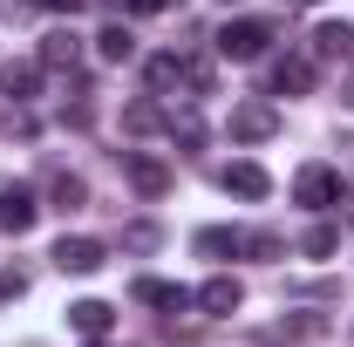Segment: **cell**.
Segmentation results:
<instances>
[{"instance_id": "cell-6", "label": "cell", "mask_w": 354, "mask_h": 347, "mask_svg": "<svg viewBox=\"0 0 354 347\" xmlns=\"http://www.w3.org/2000/svg\"><path fill=\"white\" fill-rule=\"evenodd\" d=\"M123 177H130L136 198H164V191H171V164H164V157H143V150L123 157Z\"/></svg>"}, {"instance_id": "cell-10", "label": "cell", "mask_w": 354, "mask_h": 347, "mask_svg": "<svg viewBox=\"0 0 354 347\" xmlns=\"http://www.w3.org/2000/svg\"><path fill=\"white\" fill-rule=\"evenodd\" d=\"M272 88H279V95H313V55H286V62H272Z\"/></svg>"}, {"instance_id": "cell-20", "label": "cell", "mask_w": 354, "mask_h": 347, "mask_svg": "<svg viewBox=\"0 0 354 347\" xmlns=\"http://www.w3.org/2000/svg\"><path fill=\"white\" fill-rule=\"evenodd\" d=\"M164 245V232L150 225V218H136V225H123V252H157Z\"/></svg>"}, {"instance_id": "cell-15", "label": "cell", "mask_w": 354, "mask_h": 347, "mask_svg": "<svg viewBox=\"0 0 354 347\" xmlns=\"http://www.w3.org/2000/svg\"><path fill=\"white\" fill-rule=\"evenodd\" d=\"M35 62H41V68H75V62H82V41L62 28V35H48V41H41V55H35Z\"/></svg>"}, {"instance_id": "cell-28", "label": "cell", "mask_w": 354, "mask_h": 347, "mask_svg": "<svg viewBox=\"0 0 354 347\" xmlns=\"http://www.w3.org/2000/svg\"><path fill=\"white\" fill-rule=\"evenodd\" d=\"M300 7H313V0H300Z\"/></svg>"}, {"instance_id": "cell-26", "label": "cell", "mask_w": 354, "mask_h": 347, "mask_svg": "<svg viewBox=\"0 0 354 347\" xmlns=\"http://www.w3.org/2000/svg\"><path fill=\"white\" fill-rule=\"evenodd\" d=\"M41 7H62V14H75V7H82V0H41Z\"/></svg>"}, {"instance_id": "cell-22", "label": "cell", "mask_w": 354, "mask_h": 347, "mask_svg": "<svg viewBox=\"0 0 354 347\" xmlns=\"http://www.w3.org/2000/svg\"><path fill=\"white\" fill-rule=\"evenodd\" d=\"M334 245H341V232H334V225H313L307 238H300V252H307V259H327Z\"/></svg>"}, {"instance_id": "cell-2", "label": "cell", "mask_w": 354, "mask_h": 347, "mask_svg": "<svg viewBox=\"0 0 354 347\" xmlns=\"http://www.w3.org/2000/svg\"><path fill=\"white\" fill-rule=\"evenodd\" d=\"M225 136H232V143H272V136H279V109H272V102H239L232 123H225Z\"/></svg>"}, {"instance_id": "cell-16", "label": "cell", "mask_w": 354, "mask_h": 347, "mask_svg": "<svg viewBox=\"0 0 354 347\" xmlns=\"http://www.w3.org/2000/svg\"><path fill=\"white\" fill-rule=\"evenodd\" d=\"M95 55H102V62H130V55H136V35L123 28V21H109V28L95 35Z\"/></svg>"}, {"instance_id": "cell-25", "label": "cell", "mask_w": 354, "mask_h": 347, "mask_svg": "<svg viewBox=\"0 0 354 347\" xmlns=\"http://www.w3.org/2000/svg\"><path fill=\"white\" fill-rule=\"evenodd\" d=\"M171 0H130V14H164Z\"/></svg>"}, {"instance_id": "cell-11", "label": "cell", "mask_w": 354, "mask_h": 347, "mask_svg": "<svg viewBox=\"0 0 354 347\" xmlns=\"http://www.w3.org/2000/svg\"><path fill=\"white\" fill-rule=\"evenodd\" d=\"M68 327H75L82 341H102V334H109V300H75L68 306Z\"/></svg>"}, {"instance_id": "cell-18", "label": "cell", "mask_w": 354, "mask_h": 347, "mask_svg": "<svg viewBox=\"0 0 354 347\" xmlns=\"http://www.w3.org/2000/svg\"><path fill=\"white\" fill-rule=\"evenodd\" d=\"M143 75H150V88L164 95V88L184 82V55H150V68H143Z\"/></svg>"}, {"instance_id": "cell-3", "label": "cell", "mask_w": 354, "mask_h": 347, "mask_svg": "<svg viewBox=\"0 0 354 347\" xmlns=\"http://www.w3.org/2000/svg\"><path fill=\"white\" fill-rule=\"evenodd\" d=\"M266 41H272L266 21H225V28H218V55H225V62H259Z\"/></svg>"}, {"instance_id": "cell-17", "label": "cell", "mask_w": 354, "mask_h": 347, "mask_svg": "<svg viewBox=\"0 0 354 347\" xmlns=\"http://www.w3.org/2000/svg\"><path fill=\"white\" fill-rule=\"evenodd\" d=\"M164 123H171V116H164V109H157L150 95H143V102H130V109H123V130H130V136H150V130H164Z\"/></svg>"}, {"instance_id": "cell-5", "label": "cell", "mask_w": 354, "mask_h": 347, "mask_svg": "<svg viewBox=\"0 0 354 347\" xmlns=\"http://www.w3.org/2000/svg\"><path fill=\"white\" fill-rule=\"evenodd\" d=\"M102 259H109V252H102V238H82V232H75V238H68V232L55 238V265H62V272H75V279L102 272Z\"/></svg>"}, {"instance_id": "cell-9", "label": "cell", "mask_w": 354, "mask_h": 347, "mask_svg": "<svg viewBox=\"0 0 354 347\" xmlns=\"http://www.w3.org/2000/svg\"><path fill=\"white\" fill-rule=\"evenodd\" d=\"M307 55H313V62H354V28H348V21H320Z\"/></svg>"}, {"instance_id": "cell-4", "label": "cell", "mask_w": 354, "mask_h": 347, "mask_svg": "<svg viewBox=\"0 0 354 347\" xmlns=\"http://www.w3.org/2000/svg\"><path fill=\"white\" fill-rule=\"evenodd\" d=\"M35 218H41V198H35L28 184H0V232H7V238L35 232Z\"/></svg>"}, {"instance_id": "cell-24", "label": "cell", "mask_w": 354, "mask_h": 347, "mask_svg": "<svg viewBox=\"0 0 354 347\" xmlns=\"http://www.w3.org/2000/svg\"><path fill=\"white\" fill-rule=\"evenodd\" d=\"M28 293V272H0V300H21Z\"/></svg>"}, {"instance_id": "cell-7", "label": "cell", "mask_w": 354, "mask_h": 347, "mask_svg": "<svg viewBox=\"0 0 354 347\" xmlns=\"http://www.w3.org/2000/svg\"><path fill=\"white\" fill-rule=\"evenodd\" d=\"M191 306H205L212 320H225V313H239V306H245V286H239L232 272H218V279H205V286L191 293Z\"/></svg>"}, {"instance_id": "cell-1", "label": "cell", "mask_w": 354, "mask_h": 347, "mask_svg": "<svg viewBox=\"0 0 354 347\" xmlns=\"http://www.w3.org/2000/svg\"><path fill=\"white\" fill-rule=\"evenodd\" d=\"M293 205H307V212L341 205V171H327V164H300V177H293Z\"/></svg>"}, {"instance_id": "cell-21", "label": "cell", "mask_w": 354, "mask_h": 347, "mask_svg": "<svg viewBox=\"0 0 354 347\" xmlns=\"http://www.w3.org/2000/svg\"><path fill=\"white\" fill-rule=\"evenodd\" d=\"M164 130H171L177 143H184V150H198V143H205V123H198L191 109H184V116H177V109H171V123H164Z\"/></svg>"}, {"instance_id": "cell-12", "label": "cell", "mask_w": 354, "mask_h": 347, "mask_svg": "<svg viewBox=\"0 0 354 347\" xmlns=\"http://www.w3.org/2000/svg\"><path fill=\"white\" fill-rule=\"evenodd\" d=\"M35 88H41V62H7V68H0V95L28 102Z\"/></svg>"}, {"instance_id": "cell-8", "label": "cell", "mask_w": 354, "mask_h": 347, "mask_svg": "<svg viewBox=\"0 0 354 347\" xmlns=\"http://www.w3.org/2000/svg\"><path fill=\"white\" fill-rule=\"evenodd\" d=\"M218 184L232 191V198H245V205H259L266 191H272V177H266L259 164H252V157H239V164H225V171H218Z\"/></svg>"}, {"instance_id": "cell-29", "label": "cell", "mask_w": 354, "mask_h": 347, "mask_svg": "<svg viewBox=\"0 0 354 347\" xmlns=\"http://www.w3.org/2000/svg\"><path fill=\"white\" fill-rule=\"evenodd\" d=\"M88 347H102V341H88Z\"/></svg>"}, {"instance_id": "cell-13", "label": "cell", "mask_w": 354, "mask_h": 347, "mask_svg": "<svg viewBox=\"0 0 354 347\" xmlns=\"http://www.w3.org/2000/svg\"><path fill=\"white\" fill-rule=\"evenodd\" d=\"M136 300H143V306H164V313H184V306H191V293H184V286H171V279H136Z\"/></svg>"}, {"instance_id": "cell-14", "label": "cell", "mask_w": 354, "mask_h": 347, "mask_svg": "<svg viewBox=\"0 0 354 347\" xmlns=\"http://www.w3.org/2000/svg\"><path fill=\"white\" fill-rule=\"evenodd\" d=\"M48 205H55V212H75V205H88V184L75 171H55L48 177Z\"/></svg>"}, {"instance_id": "cell-19", "label": "cell", "mask_w": 354, "mask_h": 347, "mask_svg": "<svg viewBox=\"0 0 354 347\" xmlns=\"http://www.w3.org/2000/svg\"><path fill=\"white\" fill-rule=\"evenodd\" d=\"M191 245H198L205 259H225V252H239V232H225V225H205V232H198Z\"/></svg>"}, {"instance_id": "cell-23", "label": "cell", "mask_w": 354, "mask_h": 347, "mask_svg": "<svg viewBox=\"0 0 354 347\" xmlns=\"http://www.w3.org/2000/svg\"><path fill=\"white\" fill-rule=\"evenodd\" d=\"M239 252L245 259H279V238L272 232H239Z\"/></svg>"}, {"instance_id": "cell-27", "label": "cell", "mask_w": 354, "mask_h": 347, "mask_svg": "<svg viewBox=\"0 0 354 347\" xmlns=\"http://www.w3.org/2000/svg\"><path fill=\"white\" fill-rule=\"evenodd\" d=\"M348 109H354V75H348Z\"/></svg>"}]
</instances>
